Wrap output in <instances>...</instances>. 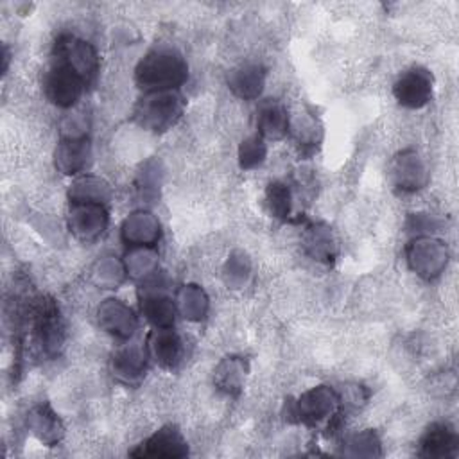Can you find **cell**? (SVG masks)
<instances>
[{
    "label": "cell",
    "instance_id": "cell-3",
    "mask_svg": "<svg viewBox=\"0 0 459 459\" xmlns=\"http://www.w3.org/2000/svg\"><path fill=\"white\" fill-rule=\"evenodd\" d=\"M339 407L341 394L328 385H317L305 391L301 396H298L296 402H292L289 416H292V421L316 427L328 418L339 416Z\"/></svg>",
    "mask_w": 459,
    "mask_h": 459
},
{
    "label": "cell",
    "instance_id": "cell-5",
    "mask_svg": "<svg viewBox=\"0 0 459 459\" xmlns=\"http://www.w3.org/2000/svg\"><path fill=\"white\" fill-rule=\"evenodd\" d=\"M54 57L68 65L86 86L95 84L100 70V59L91 43L72 34H61L54 45Z\"/></svg>",
    "mask_w": 459,
    "mask_h": 459
},
{
    "label": "cell",
    "instance_id": "cell-7",
    "mask_svg": "<svg viewBox=\"0 0 459 459\" xmlns=\"http://www.w3.org/2000/svg\"><path fill=\"white\" fill-rule=\"evenodd\" d=\"M434 77L423 66H412L405 70L393 84V95L400 106L407 109H420L432 99Z\"/></svg>",
    "mask_w": 459,
    "mask_h": 459
},
{
    "label": "cell",
    "instance_id": "cell-16",
    "mask_svg": "<svg viewBox=\"0 0 459 459\" xmlns=\"http://www.w3.org/2000/svg\"><path fill=\"white\" fill-rule=\"evenodd\" d=\"M457 443H459L457 434L450 423L434 421L427 427V430L420 437L418 455L432 457V459L454 457L457 454Z\"/></svg>",
    "mask_w": 459,
    "mask_h": 459
},
{
    "label": "cell",
    "instance_id": "cell-28",
    "mask_svg": "<svg viewBox=\"0 0 459 459\" xmlns=\"http://www.w3.org/2000/svg\"><path fill=\"white\" fill-rule=\"evenodd\" d=\"M292 197H290V188L281 183V181H273L269 183L265 190V208L271 217L278 221H287L290 215L292 208Z\"/></svg>",
    "mask_w": 459,
    "mask_h": 459
},
{
    "label": "cell",
    "instance_id": "cell-2",
    "mask_svg": "<svg viewBox=\"0 0 459 459\" xmlns=\"http://www.w3.org/2000/svg\"><path fill=\"white\" fill-rule=\"evenodd\" d=\"M185 111V99L178 90L149 91L133 109L134 122L152 133L172 129Z\"/></svg>",
    "mask_w": 459,
    "mask_h": 459
},
{
    "label": "cell",
    "instance_id": "cell-25",
    "mask_svg": "<svg viewBox=\"0 0 459 459\" xmlns=\"http://www.w3.org/2000/svg\"><path fill=\"white\" fill-rule=\"evenodd\" d=\"M161 183H163V167H161V161L156 160V158L147 160V161L140 167V170H138V174H136V179H134L138 195H140L145 203H156L158 197H160Z\"/></svg>",
    "mask_w": 459,
    "mask_h": 459
},
{
    "label": "cell",
    "instance_id": "cell-21",
    "mask_svg": "<svg viewBox=\"0 0 459 459\" xmlns=\"http://www.w3.org/2000/svg\"><path fill=\"white\" fill-rule=\"evenodd\" d=\"M265 84V68L258 63H244L228 74V88L244 100L256 99Z\"/></svg>",
    "mask_w": 459,
    "mask_h": 459
},
{
    "label": "cell",
    "instance_id": "cell-6",
    "mask_svg": "<svg viewBox=\"0 0 459 459\" xmlns=\"http://www.w3.org/2000/svg\"><path fill=\"white\" fill-rule=\"evenodd\" d=\"M86 88L84 81L68 65L56 57L43 75L45 97L57 108H72Z\"/></svg>",
    "mask_w": 459,
    "mask_h": 459
},
{
    "label": "cell",
    "instance_id": "cell-20",
    "mask_svg": "<svg viewBox=\"0 0 459 459\" xmlns=\"http://www.w3.org/2000/svg\"><path fill=\"white\" fill-rule=\"evenodd\" d=\"M258 134L265 140H281L290 131V118L287 108L274 99H269L260 104L256 117Z\"/></svg>",
    "mask_w": 459,
    "mask_h": 459
},
{
    "label": "cell",
    "instance_id": "cell-10",
    "mask_svg": "<svg viewBox=\"0 0 459 459\" xmlns=\"http://www.w3.org/2000/svg\"><path fill=\"white\" fill-rule=\"evenodd\" d=\"M109 215L106 204L70 203L68 228L82 242L97 240L108 228Z\"/></svg>",
    "mask_w": 459,
    "mask_h": 459
},
{
    "label": "cell",
    "instance_id": "cell-8",
    "mask_svg": "<svg viewBox=\"0 0 459 459\" xmlns=\"http://www.w3.org/2000/svg\"><path fill=\"white\" fill-rule=\"evenodd\" d=\"M389 178L396 192L414 194L429 181L423 158L414 149L400 151L389 163Z\"/></svg>",
    "mask_w": 459,
    "mask_h": 459
},
{
    "label": "cell",
    "instance_id": "cell-9",
    "mask_svg": "<svg viewBox=\"0 0 459 459\" xmlns=\"http://www.w3.org/2000/svg\"><path fill=\"white\" fill-rule=\"evenodd\" d=\"M448 260L446 247L441 240L432 237H418L407 246L409 267L425 280H432L441 274Z\"/></svg>",
    "mask_w": 459,
    "mask_h": 459
},
{
    "label": "cell",
    "instance_id": "cell-17",
    "mask_svg": "<svg viewBox=\"0 0 459 459\" xmlns=\"http://www.w3.org/2000/svg\"><path fill=\"white\" fill-rule=\"evenodd\" d=\"M149 351L140 342L127 344L117 350L111 357V371L124 384H136L147 371Z\"/></svg>",
    "mask_w": 459,
    "mask_h": 459
},
{
    "label": "cell",
    "instance_id": "cell-19",
    "mask_svg": "<svg viewBox=\"0 0 459 459\" xmlns=\"http://www.w3.org/2000/svg\"><path fill=\"white\" fill-rule=\"evenodd\" d=\"M27 429L47 446H54L65 432L63 421L48 403H39L27 414Z\"/></svg>",
    "mask_w": 459,
    "mask_h": 459
},
{
    "label": "cell",
    "instance_id": "cell-34",
    "mask_svg": "<svg viewBox=\"0 0 459 459\" xmlns=\"http://www.w3.org/2000/svg\"><path fill=\"white\" fill-rule=\"evenodd\" d=\"M407 228L409 231H418V233H427L429 230H436L437 228V221L430 215H411L409 217V222H407Z\"/></svg>",
    "mask_w": 459,
    "mask_h": 459
},
{
    "label": "cell",
    "instance_id": "cell-18",
    "mask_svg": "<svg viewBox=\"0 0 459 459\" xmlns=\"http://www.w3.org/2000/svg\"><path fill=\"white\" fill-rule=\"evenodd\" d=\"M120 235L131 247H152L161 235L160 221L151 212L138 210L124 221Z\"/></svg>",
    "mask_w": 459,
    "mask_h": 459
},
{
    "label": "cell",
    "instance_id": "cell-14",
    "mask_svg": "<svg viewBox=\"0 0 459 459\" xmlns=\"http://www.w3.org/2000/svg\"><path fill=\"white\" fill-rule=\"evenodd\" d=\"M140 308L142 314L152 323L156 328H172L176 321V301L163 292V287H156V283H149L142 287L140 294Z\"/></svg>",
    "mask_w": 459,
    "mask_h": 459
},
{
    "label": "cell",
    "instance_id": "cell-24",
    "mask_svg": "<svg viewBox=\"0 0 459 459\" xmlns=\"http://www.w3.org/2000/svg\"><path fill=\"white\" fill-rule=\"evenodd\" d=\"M176 308L188 321H201L208 312V296L199 285H183L176 294Z\"/></svg>",
    "mask_w": 459,
    "mask_h": 459
},
{
    "label": "cell",
    "instance_id": "cell-11",
    "mask_svg": "<svg viewBox=\"0 0 459 459\" xmlns=\"http://www.w3.org/2000/svg\"><path fill=\"white\" fill-rule=\"evenodd\" d=\"M133 457H169L178 459L188 455V443L176 425H165L152 436L143 439L129 452Z\"/></svg>",
    "mask_w": 459,
    "mask_h": 459
},
{
    "label": "cell",
    "instance_id": "cell-26",
    "mask_svg": "<svg viewBox=\"0 0 459 459\" xmlns=\"http://www.w3.org/2000/svg\"><path fill=\"white\" fill-rule=\"evenodd\" d=\"M305 233V247L307 251L316 258L323 262H330L335 256V244L332 231L326 224L321 222H312L308 224Z\"/></svg>",
    "mask_w": 459,
    "mask_h": 459
},
{
    "label": "cell",
    "instance_id": "cell-33",
    "mask_svg": "<svg viewBox=\"0 0 459 459\" xmlns=\"http://www.w3.org/2000/svg\"><path fill=\"white\" fill-rule=\"evenodd\" d=\"M249 274V260L244 253L235 251L228 262H226V269H224V276H226V283L231 285L233 289L240 287L246 278Z\"/></svg>",
    "mask_w": 459,
    "mask_h": 459
},
{
    "label": "cell",
    "instance_id": "cell-13",
    "mask_svg": "<svg viewBox=\"0 0 459 459\" xmlns=\"http://www.w3.org/2000/svg\"><path fill=\"white\" fill-rule=\"evenodd\" d=\"M97 321L104 332H108L109 335L117 337V339H122V341L131 339L138 328V319H136L133 308L115 298L104 299L99 305Z\"/></svg>",
    "mask_w": 459,
    "mask_h": 459
},
{
    "label": "cell",
    "instance_id": "cell-32",
    "mask_svg": "<svg viewBox=\"0 0 459 459\" xmlns=\"http://www.w3.org/2000/svg\"><path fill=\"white\" fill-rule=\"evenodd\" d=\"M95 280L97 283L104 285V289H113L117 287L126 273V265L117 262L113 256H106L104 260H100L95 267Z\"/></svg>",
    "mask_w": 459,
    "mask_h": 459
},
{
    "label": "cell",
    "instance_id": "cell-1",
    "mask_svg": "<svg viewBox=\"0 0 459 459\" xmlns=\"http://www.w3.org/2000/svg\"><path fill=\"white\" fill-rule=\"evenodd\" d=\"M188 77V65L183 54L172 47H154L134 68V81L145 91L178 90Z\"/></svg>",
    "mask_w": 459,
    "mask_h": 459
},
{
    "label": "cell",
    "instance_id": "cell-30",
    "mask_svg": "<svg viewBox=\"0 0 459 459\" xmlns=\"http://www.w3.org/2000/svg\"><path fill=\"white\" fill-rule=\"evenodd\" d=\"M156 258L158 255L152 251V247H133L124 260L126 273L134 278H143L156 271Z\"/></svg>",
    "mask_w": 459,
    "mask_h": 459
},
{
    "label": "cell",
    "instance_id": "cell-15",
    "mask_svg": "<svg viewBox=\"0 0 459 459\" xmlns=\"http://www.w3.org/2000/svg\"><path fill=\"white\" fill-rule=\"evenodd\" d=\"M149 357L154 359L163 369H174L179 366L185 355V346L178 332L172 328H156L147 341Z\"/></svg>",
    "mask_w": 459,
    "mask_h": 459
},
{
    "label": "cell",
    "instance_id": "cell-27",
    "mask_svg": "<svg viewBox=\"0 0 459 459\" xmlns=\"http://www.w3.org/2000/svg\"><path fill=\"white\" fill-rule=\"evenodd\" d=\"M290 129H292L296 142L303 152L312 154L314 151H317V147L321 143L323 131H321L319 120L312 113L299 115L294 122H290Z\"/></svg>",
    "mask_w": 459,
    "mask_h": 459
},
{
    "label": "cell",
    "instance_id": "cell-31",
    "mask_svg": "<svg viewBox=\"0 0 459 459\" xmlns=\"http://www.w3.org/2000/svg\"><path fill=\"white\" fill-rule=\"evenodd\" d=\"M265 156H267V145H265V140L258 133L253 136H247L238 145V165L244 170L262 165Z\"/></svg>",
    "mask_w": 459,
    "mask_h": 459
},
{
    "label": "cell",
    "instance_id": "cell-12",
    "mask_svg": "<svg viewBox=\"0 0 459 459\" xmlns=\"http://www.w3.org/2000/svg\"><path fill=\"white\" fill-rule=\"evenodd\" d=\"M91 161V140L88 134H63L56 145L54 165L66 176L81 174Z\"/></svg>",
    "mask_w": 459,
    "mask_h": 459
},
{
    "label": "cell",
    "instance_id": "cell-22",
    "mask_svg": "<svg viewBox=\"0 0 459 459\" xmlns=\"http://www.w3.org/2000/svg\"><path fill=\"white\" fill-rule=\"evenodd\" d=\"M70 203H97L108 204L111 199V186L106 179L97 176H82L70 185Z\"/></svg>",
    "mask_w": 459,
    "mask_h": 459
},
{
    "label": "cell",
    "instance_id": "cell-23",
    "mask_svg": "<svg viewBox=\"0 0 459 459\" xmlns=\"http://www.w3.org/2000/svg\"><path fill=\"white\" fill-rule=\"evenodd\" d=\"M246 377V362L240 357H226L215 369V385L228 396H238Z\"/></svg>",
    "mask_w": 459,
    "mask_h": 459
},
{
    "label": "cell",
    "instance_id": "cell-29",
    "mask_svg": "<svg viewBox=\"0 0 459 459\" xmlns=\"http://www.w3.org/2000/svg\"><path fill=\"white\" fill-rule=\"evenodd\" d=\"M342 454L351 457H375L382 455L380 439L373 430H364L350 436L342 445Z\"/></svg>",
    "mask_w": 459,
    "mask_h": 459
},
{
    "label": "cell",
    "instance_id": "cell-4",
    "mask_svg": "<svg viewBox=\"0 0 459 459\" xmlns=\"http://www.w3.org/2000/svg\"><path fill=\"white\" fill-rule=\"evenodd\" d=\"M34 337L41 351L48 357L59 353L65 344V323L56 299L39 298L30 308Z\"/></svg>",
    "mask_w": 459,
    "mask_h": 459
}]
</instances>
